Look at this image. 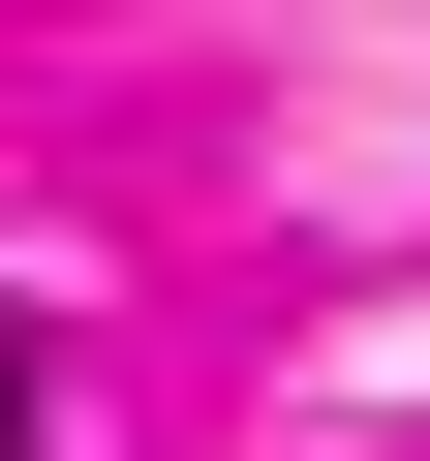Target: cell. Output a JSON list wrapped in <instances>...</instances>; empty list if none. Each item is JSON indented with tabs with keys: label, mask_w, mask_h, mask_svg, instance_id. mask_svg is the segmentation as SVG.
Listing matches in <instances>:
<instances>
[{
	"label": "cell",
	"mask_w": 430,
	"mask_h": 461,
	"mask_svg": "<svg viewBox=\"0 0 430 461\" xmlns=\"http://www.w3.org/2000/svg\"><path fill=\"white\" fill-rule=\"evenodd\" d=\"M0 461H31V369H0Z\"/></svg>",
	"instance_id": "1"
}]
</instances>
